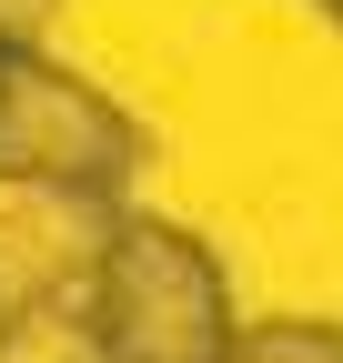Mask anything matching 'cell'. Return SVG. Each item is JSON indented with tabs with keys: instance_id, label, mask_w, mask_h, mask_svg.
I'll list each match as a JSON object with an SVG mask.
<instances>
[{
	"instance_id": "obj_2",
	"label": "cell",
	"mask_w": 343,
	"mask_h": 363,
	"mask_svg": "<svg viewBox=\"0 0 343 363\" xmlns=\"http://www.w3.org/2000/svg\"><path fill=\"white\" fill-rule=\"evenodd\" d=\"M152 172V131L111 101L91 71L51 51H0V182L61 212H121Z\"/></svg>"
},
{
	"instance_id": "obj_4",
	"label": "cell",
	"mask_w": 343,
	"mask_h": 363,
	"mask_svg": "<svg viewBox=\"0 0 343 363\" xmlns=\"http://www.w3.org/2000/svg\"><path fill=\"white\" fill-rule=\"evenodd\" d=\"M51 21H61V0H0V40H11V51H40Z\"/></svg>"
},
{
	"instance_id": "obj_5",
	"label": "cell",
	"mask_w": 343,
	"mask_h": 363,
	"mask_svg": "<svg viewBox=\"0 0 343 363\" xmlns=\"http://www.w3.org/2000/svg\"><path fill=\"white\" fill-rule=\"evenodd\" d=\"M313 11H323V21H333V30H343V0H313Z\"/></svg>"
},
{
	"instance_id": "obj_6",
	"label": "cell",
	"mask_w": 343,
	"mask_h": 363,
	"mask_svg": "<svg viewBox=\"0 0 343 363\" xmlns=\"http://www.w3.org/2000/svg\"><path fill=\"white\" fill-rule=\"evenodd\" d=\"M0 51H11V40H0Z\"/></svg>"
},
{
	"instance_id": "obj_1",
	"label": "cell",
	"mask_w": 343,
	"mask_h": 363,
	"mask_svg": "<svg viewBox=\"0 0 343 363\" xmlns=\"http://www.w3.org/2000/svg\"><path fill=\"white\" fill-rule=\"evenodd\" d=\"M81 333H91V363H223L232 272L182 222L111 212L81 262Z\"/></svg>"
},
{
	"instance_id": "obj_3",
	"label": "cell",
	"mask_w": 343,
	"mask_h": 363,
	"mask_svg": "<svg viewBox=\"0 0 343 363\" xmlns=\"http://www.w3.org/2000/svg\"><path fill=\"white\" fill-rule=\"evenodd\" d=\"M223 363H343V323H303V313H283V323H232Z\"/></svg>"
}]
</instances>
